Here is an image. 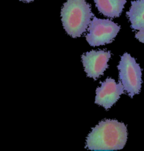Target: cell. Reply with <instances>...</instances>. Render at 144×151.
Segmentation results:
<instances>
[{"label":"cell","instance_id":"1","mask_svg":"<svg viewBox=\"0 0 144 151\" xmlns=\"http://www.w3.org/2000/svg\"><path fill=\"white\" fill-rule=\"evenodd\" d=\"M127 139L126 125L115 120L100 122L87 139V148L92 150H115L124 148Z\"/></svg>","mask_w":144,"mask_h":151},{"label":"cell","instance_id":"2","mask_svg":"<svg viewBox=\"0 0 144 151\" xmlns=\"http://www.w3.org/2000/svg\"><path fill=\"white\" fill-rule=\"evenodd\" d=\"M92 17L91 6L85 0H68L61 10L64 29L73 38L80 37L86 32Z\"/></svg>","mask_w":144,"mask_h":151},{"label":"cell","instance_id":"3","mask_svg":"<svg viewBox=\"0 0 144 151\" xmlns=\"http://www.w3.org/2000/svg\"><path fill=\"white\" fill-rule=\"evenodd\" d=\"M120 80L131 97L139 93L141 88V69L136 60L129 54L124 53L121 57L118 65Z\"/></svg>","mask_w":144,"mask_h":151},{"label":"cell","instance_id":"4","mask_svg":"<svg viewBox=\"0 0 144 151\" xmlns=\"http://www.w3.org/2000/svg\"><path fill=\"white\" fill-rule=\"evenodd\" d=\"M120 29V26L111 20L94 17L89 26L87 41L92 46L110 43L114 40Z\"/></svg>","mask_w":144,"mask_h":151},{"label":"cell","instance_id":"5","mask_svg":"<svg viewBox=\"0 0 144 151\" xmlns=\"http://www.w3.org/2000/svg\"><path fill=\"white\" fill-rule=\"evenodd\" d=\"M111 56V52L104 50H92L83 54L82 63L87 76L96 80L103 75L108 67V62Z\"/></svg>","mask_w":144,"mask_h":151},{"label":"cell","instance_id":"6","mask_svg":"<svg viewBox=\"0 0 144 151\" xmlns=\"http://www.w3.org/2000/svg\"><path fill=\"white\" fill-rule=\"evenodd\" d=\"M124 90L121 82L117 83L114 79L107 78L96 90L95 102L105 109H109L124 93Z\"/></svg>","mask_w":144,"mask_h":151},{"label":"cell","instance_id":"7","mask_svg":"<svg viewBox=\"0 0 144 151\" xmlns=\"http://www.w3.org/2000/svg\"><path fill=\"white\" fill-rule=\"evenodd\" d=\"M98 10L103 16L117 18L122 14L126 0H94Z\"/></svg>","mask_w":144,"mask_h":151},{"label":"cell","instance_id":"8","mask_svg":"<svg viewBox=\"0 0 144 151\" xmlns=\"http://www.w3.org/2000/svg\"><path fill=\"white\" fill-rule=\"evenodd\" d=\"M127 16L132 29L140 30L144 28V0L132 1V6L129 11L127 12Z\"/></svg>","mask_w":144,"mask_h":151},{"label":"cell","instance_id":"9","mask_svg":"<svg viewBox=\"0 0 144 151\" xmlns=\"http://www.w3.org/2000/svg\"><path fill=\"white\" fill-rule=\"evenodd\" d=\"M136 38L141 41L142 43H144V28L140 29L137 33L136 34Z\"/></svg>","mask_w":144,"mask_h":151},{"label":"cell","instance_id":"10","mask_svg":"<svg viewBox=\"0 0 144 151\" xmlns=\"http://www.w3.org/2000/svg\"><path fill=\"white\" fill-rule=\"evenodd\" d=\"M20 1H25V2H30V1H33L34 0H20Z\"/></svg>","mask_w":144,"mask_h":151}]
</instances>
